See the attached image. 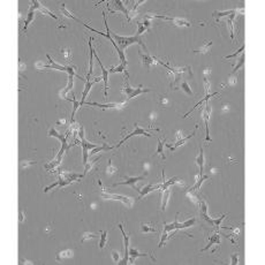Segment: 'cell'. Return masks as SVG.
<instances>
[{"instance_id": "obj_1", "label": "cell", "mask_w": 265, "mask_h": 265, "mask_svg": "<svg viewBox=\"0 0 265 265\" xmlns=\"http://www.w3.org/2000/svg\"><path fill=\"white\" fill-rule=\"evenodd\" d=\"M110 33L113 35V37H114V39H115V44H117V46H118L121 51H125V50L131 44H139V45H142L143 49L147 50L144 43L142 42V38L139 36H136V35H135V36H119L117 33H113L112 31H110Z\"/></svg>"}, {"instance_id": "obj_2", "label": "cell", "mask_w": 265, "mask_h": 265, "mask_svg": "<svg viewBox=\"0 0 265 265\" xmlns=\"http://www.w3.org/2000/svg\"><path fill=\"white\" fill-rule=\"evenodd\" d=\"M102 196H103V198H105V200H117V201H120V202H122V203L127 204L128 206H131V205L134 204V201L131 200L130 197H127V196L115 195V194H110V192H102Z\"/></svg>"}, {"instance_id": "obj_3", "label": "cell", "mask_w": 265, "mask_h": 265, "mask_svg": "<svg viewBox=\"0 0 265 265\" xmlns=\"http://www.w3.org/2000/svg\"><path fill=\"white\" fill-rule=\"evenodd\" d=\"M119 228L121 229V233H122V236H123V243H125V257L121 262H119L120 264L126 265L129 261V241H130V237L127 235L125 231H123L122 224H119Z\"/></svg>"}, {"instance_id": "obj_4", "label": "cell", "mask_w": 265, "mask_h": 265, "mask_svg": "<svg viewBox=\"0 0 265 265\" xmlns=\"http://www.w3.org/2000/svg\"><path fill=\"white\" fill-rule=\"evenodd\" d=\"M125 181H122V182H118V183H114L113 184V187H117V186H122V184H125V186H129V187L131 188H134L135 190H137V192H139V189L137 187H136V182L137 181H142L143 179H144V176H131V178H129V176H125Z\"/></svg>"}, {"instance_id": "obj_5", "label": "cell", "mask_w": 265, "mask_h": 265, "mask_svg": "<svg viewBox=\"0 0 265 265\" xmlns=\"http://www.w3.org/2000/svg\"><path fill=\"white\" fill-rule=\"evenodd\" d=\"M137 135H144V136H147V137H150V136H151L149 133H147V130H145V129H143V128L139 127V125H137V123H135V130L133 131V133H130L129 135H127L125 139H122V141H121V142H119V144L117 145V147H118V148L121 147L123 143L126 142L127 139H131L133 136H137Z\"/></svg>"}, {"instance_id": "obj_6", "label": "cell", "mask_w": 265, "mask_h": 265, "mask_svg": "<svg viewBox=\"0 0 265 265\" xmlns=\"http://www.w3.org/2000/svg\"><path fill=\"white\" fill-rule=\"evenodd\" d=\"M210 113H211V106L208 102L205 103V108L203 112V118L204 122H205V127H206V137H205V142H212V139H210V133H209V118H210Z\"/></svg>"}, {"instance_id": "obj_7", "label": "cell", "mask_w": 265, "mask_h": 265, "mask_svg": "<svg viewBox=\"0 0 265 265\" xmlns=\"http://www.w3.org/2000/svg\"><path fill=\"white\" fill-rule=\"evenodd\" d=\"M95 57H96V60H97V62L99 64V66H100V68H102V72H103V81H104V84H105V97H107V89H108V70L105 69V67L103 66L102 61L99 60V58H98L97 55V53H96V51H95Z\"/></svg>"}, {"instance_id": "obj_8", "label": "cell", "mask_w": 265, "mask_h": 265, "mask_svg": "<svg viewBox=\"0 0 265 265\" xmlns=\"http://www.w3.org/2000/svg\"><path fill=\"white\" fill-rule=\"evenodd\" d=\"M200 212H201V216L203 217L204 220H206V223H209L210 225H214V221L212 220L211 218L209 217V214H208V205H206V203H205L203 200L200 201Z\"/></svg>"}, {"instance_id": "obj_9", "label": "cell", "mask_w": 265, "mask_h": 265, "mask_svg": "<svg viewBox=\"0 0 265 265\" xmlns=\"http://www.w3.org/2000/svg\"><path fill=\"white\" fill-rule=\"evenodd\" d=\"M152 17H158V19H163V20H167V21H173L174 24L179 25V27H190V22H188L186 20H182V19H175V17H168V16H164V15H155Z\"/></svg>"}, {"instance_id": "obj_10", "label": "cell", "mask_w": 265, "mask_h": 265, "mask_svg": "<svg viewBox=\"0 0 265 265\" xmlns=\"http://www.w3.org/2000/svg\"><path fill=\"white\" fill-rule=\"evenodd\" d=\"M84 105L95 106V107H99V108H103V110H105V108H121L122 106L126 105V103H123V104H113V103H111V104H99V103H84Z\"/></svg>"}, {"instance_id": "obj_11", "label": "cell", "mask_w": 265, "mask_h": 265, "mask_svg": "<svg viewBox=\"0 0 265 265\" xmlns=\"http://www.w3.org/2000/svg\"><path fill=\"white\" fill-rule=\"evenodd\" d=\"M46 58L49 59L50 66L44 65V68H53V69H58V70H61V72H66V73H67L68 66H61V65H59V64H57V62L53 60L52 58L50 57V54H46Z\"/></svg>"}, {"instance_id": "obj_12", "label": "cell", "mask_w": 265, "mask_h": 265, "mask_svg": "<svg viewBox=\"0 0 265 265\" xmlns=\"http://www.w3.org/2000/svg\"><path fill=\"white\" fill-rule=\"evenodd\" d=\"M92 38L90 37L89 38V49H90V61H89V73H88V76L86 77H90L91 74L94 72V57H95V50L92 47Z\"/></svg>"}, {"instance_id": "obj_13", "label": "cell", "mask_w": 265, "mask_h": 265, "mask_svg": "<svg viewBox=\"0 0 265 265\" xmlns=\"http://www.w3.org/2000/svg\"><path fill=\"white\" fill-rule=\"evenodd\" d=\"M95 84V82L90 81V77H86V88H84V91H83V94H82V98H81V102H80V105H84V100H86V96L89 94L90 89H91V86Z\"/></svg>"}, {"instance_id": "obj_14", "label": "cell", "mask_w": 265, "mask_h": 265, "mask_svg": "<svg viewBox=\"0 0 265 265\" xmlns=\"http://www.w3.org/2000/svg\"><path fill=\"white\" fill-rule=\"evenodd\" d=\"M142 256H149V255H148V254H144V253H139V250H136L135 248L129 249V262H130L131 264H134L135 259H136L137 257H142Z\"/></svg>"}, {"instance_id": "obj_15", "label": "cell", "mask_w": 265, "mask_h": 265, "mask_svg": "<svg viewBox=\"0 0 265 265\" xmlns=\"http://www.w3.org/2000/svg\"><path fill=\"white\" fill-rule=\"evenodd\" d=\"M114 11H120V12H122L123 14L127 16V20L129 21V11L123 6L122 1H120V0H115L114 1Z\"/></svg>"}, {"instance_id": "obj_16", "label": "cell", "mask_w": 265, "mask_h": 265, "mask_svg": "<svg viewBox=\"0 0 265 265\" xmlns=\"http://www.w3.org/2000/svg\"><path fill=\"white\" fill-rule=\"evenodd\" d=\"M159 188H160V184H157V186H153V184H148V186H145V187L143 188L142 190L139 192V198H142L143 196L148 195L149 192H153V190H157V189H159Z\"/></svg>"}, {"instance_id": "obj_17", "label": "cell", "mask_w": 265, "mask_h": 265, "mask_svg": "<svg viewBox=\"0 0 265 265\" xmlns=\"http://www.w3.org/2000/svg\"><path fill=\"white\" fill-rule=\"evenodd\" d=\"M170 195H171V189L167 188L163 192V200H161V211H165L166 210V206H167V203L170 201Z\"/></svg>"}, {"instance_id": "obj_18", "label": "cell", "mask_w": 265, "mask_h": 265, "mask_svg": "<svg viewBox=\"0 0 265 265\" xmlns=\"http://www.w3.org/2000/svg\"><path fill=\"white\" fill-rule=\"evenodd\" d=\"M194 135H195V131H194V133H192V134H190V135H188V136H186V137H183V139H179L178 142H175V144H174V145H170V144H167L168 149H170V150H171V151H175V150H176V148L180 147V145H182V144H183V143L186 142V141H188V139H190V137H192Z\"/></svg>"}, {"instance_id": "obj_19", "label": "cell", "mask_w": 265, "mask_h": 265, "mask_svg": "<svg viewBox=\"0 0 265 265\" xmlns=\"http://www.w3.org/2000/svg\"><path fill=\"white\" fill-rule=\"evenodd\" d=\"M196 163L197 165L200 166V176L203 175V170H204V151L203 149H201L200 150V155L196 159Z\"/></svg>"}, {"instance_id": "obj_20", "label": "cell", "mask_w": 265, "mask_h": 265, "mask_svg": "<svg viewBox=\"0 0 265 265\" xmlns=\"http://www.w3.org/2000/svg\"><path fill=\"white\" fill-rule=\"evenodd\" d=\"M216 243L217 245H219V243H220V236H219V234H218V233H217V234H213V235L210 237V240H209V245H206L205 248L202 249V251H205L206 249H209L211 245H216Z\"/></svg>"}, {"instance_id": "obj_21", "label": "cell", "mask_w": 265, "mask_h": 265, "mask_svg": "<svg viewBox=\"0 0 265 265\" xmlns=\"http://www.w3.org/2000/svg\"><path fill=\"white\" fill-rule=\"evenodd\" d=\"M150 91H151L150 89H143V86H139V88H135L134 91L131 92V95L128 98H127V99L135 98L136 96H139V95H141V94H148V92H150Z\"/></svg>"}, {"instance_id": "obj_22", "label": "cell", "mask_w": 265, "mask_h": 265, "mask_svg": "<svg viewBox=\"0 0 265 265\" xmlns=\"http://www.w3.org/2000/svg\"><path fill=\"white\" fill-rule=\"evenodd\" d=\"M73 257V251L70 249H65L61 251H58L57 259H65V258H70Z\"/></svg>"}, {"instance_id": "obj_23", "label": "cell", "mask_w": 265, "mask_h": 265, "mask_svg": "<svg viewBox=\"0 0 265 265\" xmlns=\"http://www.w3.org/2000/svg\"><path fill=\"white\" fill-rule=\"evenodd\" d=\"M196 223V219L195 218H192V219H189V220L187 221H184V223H178L176 224V231L178 229H182V228H188V227H192V225L195 224Z\"/></svg>"}, {"instance_id": "obj_24", "label": "cell", "mask_w": 265, "mask_h": 265, "mask_svg": "<svg viewBox=\"0 0 265 265\" xmlns=\"http://www.w3.org/2000/svg\"><path fill=\"white\" fill-rule=\"evenodd\" d=\"M141 232L143 233H156L157 228L152 224H141Z\"/></svg>"}, {"instance_id": "obj_25", "label": "cell", "mask_w": 265, "mask_h": 265, "mask_svg": "<svg viewBox=\"0 0 265 265\" xmlns=\"http://www.w3.org/2000/svg\"><path fill=\"white\" fill-rule=\"evenodd\" d=\"M141 58H142L143 65L147 66V67H150L151 65L156 64V60L153 59V57H150V55H145V54H141Z\"/></svg>"}, {"instance_id": "obj_26", "label": "cell", "mask_w": 265, "mask_h": 265, "mask_svg": "<svg viewBox=\"0 0 265 265\" xmlns=\"http://www.w3.org/2000/svg\"><path fill=\"white\" fill-rule=\"evenodd\" d=\"M72 96H73V99H72V102H73V113H72V117H70V123H74V117H75V114H76V110H77L78 107H80V102H77L76 100V98H75V96H74V92L72 94Z\"/></svg>"}, {"instance_id": "obj_27", "label": "cell", "mask_w": 265, "mask_h": 265, "mask_svg": "<svg viewBox=\"0 0 265 265\" xmlns=\"http://www.w3.org/2000/svg\"><path fill=\"white\" fill-rule=\"evenodd\" d=\"M216 95H218V92H216V94H213V95H206V96H205V97H204V98H203V99H201L200 102L197 103V104H196V105H195V106H194V107H192V110H190V111H189V112H188L187 114H184V117H183V118H187L188 115L190 114V113H192V111L195 110L196 107H198V106H200V105H201V104H202V103H204V102H208V100H209V99H210V98H211V97H212V96H216Z\"/></svg>"}, {"instance_id": "obj_28", "label": "cell", "mask_w": 265, "mask_h": 265, "mask_svg": "<svg viewBox=\"0 0 265 265\" xmlns=\"http://www.w3.org/2000/svg\"><path fill=\"white\" fill-rule=\"evenodd\" d=\"M211 46H212V42H208V43L205 42V43H204V45L202 46V47H201V49L195 50L194 52H195V53H203V54H206V53L210 52V49H211Z\"/></svg>"}, {"instance_id": "obj_29", "label": "cell", "mask_w": 265, "mask_h": 265, "mask_svg": "<svg viewBox=\"0 0 265 265\" xmlns=\"http://www.w3.org/2000/svg\"><path fill=\"white\" fill-rule=\"evenodd\" d=\"M47 135H49L50 137H55V139H58L59 141H61V139L66 136V134L65 135L60 134V133H59V131H58L55 128H50V130H49V133H47Z\"/></svg>"}, {"instance_id": "obj_30", "label": "cell", "mask_w": 265, "mask_h": 265, "mask_svg": "<svg viewBox=\"0 0 265 265\" xmlns=\"http://www.w3.org/2000/svg\"><path fill=\"white\" fill-rule=\"evenodd\" d=\"M60 163H61V159H54V160H53V161H50V163H47V164H45L44 165V168L45 170H53V168H55V167H58V166H59V165H60Z\"/></svg>"}, {"instance_id": "obj_31", "label": "cell", "mask_w": 265, "mask_h": 265, "mask_svg": "<svg viewBox=\"0 0 265 265\" xmlns=\"http://www.w3.org/2000/svg\"><path fill=\"white\" fill-rule=\"evenodd\" d=\"M209 179V176L208 175H202L200 176V179H197L196 180V183L194 184V187L192 188V189H189V190H198L201 188V186H202V183H203L205 180H208Z\"/></svg>"}, {"instance_id": "obj_32", "label": "cell", "mask_w": 265, "mask_h": 265, "mask_svg": "<svg viewBox=\"0 0 265 265\" xmlns=\"http://www.w3.org/2000/svg\"><path fill=\"white\" fill-rule=\"evenodd\" d=\"M233 13H235V11H225V12H219V11H214L213 12V17L214 19H219V17H223V16H228V15H231V14H233Z\"/></svg>"}, {"instance_id": "obj_33", "label": "cell", "mask_w": 265, "mask_h": 265, "mask_svg": "<svg viewBox=\"0 0 265 265\" xmlns=\"http://www.w3.org/2000/svg\"><path fill=\"white\" fill-rule=\"evenodd\" d=\"M234 17H235V13H233V14H231L228 17V20H227V23H228L229 25V33H231V39L232 41H234V28H233V20H234Z\"/></svg>"}, {"instance_id": "obj_34", "label": "cell", "mask_w": 265, "mask_h": 265, "mask_svg": "<svg viewBox=\"0 0 265 265\" xmlns=\"http://www.w3.org/2000/svg\"><path fill=\"white\" fill-rule=\"evenodd\" d=\"M165 142H166V139H164L163 141H160V139H159V141H158V148H157V152H156L157 155H160V156H161V158H163L164 160L166 159V157H165V155H164V151H163L164 144H165Z\"/></svg>"}, {"instance_id": "obj_35", "label": "cell", "mask_w": 265, "mask_h": 265, "mask_svg": "<svg viewBox=\"0 0 265 265\" xmlns=\"http://www.w3.org/2000/svg\"><path fill=\"white\" fill-rule=\"evenodd\" d=\"M33 16H35V11H33V9H30L28 13V16H27V19H25V22H24V28H23V30L24 31H27V28H28V25L31 23V21L33 20Z\"/></svg>"}, {"instance_id": "obj_36", "label": "cell", "mask_w": 265, "mask_h": 265, "mask_svg": "<svg viewBox=\"0 0 265 265\" xmlns=\"http://www.w3.org/2000/svg\"><path fill=\"white\" fill-rule=\"evenodd\" d=\"M60 9H61V13L64 14V15H65L66 17H68V19H72V20H75V21H78V20H77V17H75V16L73 15V14H72V13H70L69 11H68V9H66L65 4H62V5H61Z\"/></svg>"}, {"instance_id": "obj_37", "label": "cell", "mask_w": 265, "mask_h": 265, "mask_svg": "<svg viewBox=\"0 0 265 265\" xmlns=\"http://www.w3.org/2000/svg\"><path fill=\"white\" fill-rule=\"evenodd\" d=\"M113 148L112 147H108L106 143H104L102 147H99V148H95V149H92V151H91V155H95V153H97V152H99V151H110L112 150Z\"/></svg>"}, {"instance_id": "obj_38", "label": "cell", "mask_w": 265, "mask_h": 265, "mask_svg": "<svg viewBox=\"0 0 265 265\" xmlns=\"http://www.w3.org/2000/svg\"><path fill=\"white\" fill-rule=\"evenodd\" d=\"M243 64H245V53H243V54H242V55H241V57L239 58V60H237L236 66L234 67V69H233V72H232V75H234V74L236 73L237 70L240 69L241 67L243 66Z\"/></svg>"}, {"instance_id": "obj_39", "label": "cell", "mask_w": 265, "mask_h": 265, "mask_svg": "<svg viewBox=\"0 0 265 265\" xmlns=\"http://www.w3.org/2000/svg\"><path fill=\"white\" fill-rule=\"evenodd\" d=\"M181 89L183 90V91H184V92H186L187 95H189V96H192V95H194L192 90L190 89V86L188 84V82L183 81L182 83H181Z\"/></svg>"}, {"instance_id": "obj_40", "label": "cell", "mask_w": 265, "mask_h": 265, "mask_svg": "<svg viewBox=\"0 0 265 265\" xmlns=\"http://www.w3.org/2000/svg\"><path fill=\"white\" fill-rule=\"evenodd\" d=\"M125 70H126V66L123 65V64H120L118 67H112L108 70V73H123Z\"/></svg>"}, {"instance_id": "obj_41", "label": "cell", "mask_w": 265, "mask_h": 265, "mask_svg": "<svg viewBox=\"0 0 265 265\" xmlns=\"http://www.w3.org/2000/svg\"><path fill=\"white\" fill-rule=\"evenodd\" d=\"M106 241H107V232H102V235H100V242H99V248L103 249L106 245Z\"/></svg>"}, {"instance_id": "obj_42", "label": "cell", "mask_w": 265, "mask_h": 265, "mask_svg": "<svg viewBox=\"0 0 265 265\" xmlns=\"http://www.w3.org/2000/svg\"><path fill=\"white\" fill-rule=\"evenodd\" d=\"M38 11H41L42 13H44V14H46V15H50V16H52L53 19H54V20H58V17L55 16V15H54V14H53V13L51 12V11H49V9L46 8V7H44V6H43L42 4H41V7H39V9H38Z\"/></svg>"}, {"instance_id": "obj_43", "label": "cell", "mask_w": 265, "mask_h": 265, "mask_svg": "<svg viewBox=\"0 0 265 265\" xmlns=\"http://www.w3.org/2000/svg\"><path fill=\"white\" fill-rule=\"evenodd\" d=\"M158 103H159V106H160V107H167V106L170 105V100H168L165 96H160Z\"/></svg>"}, {"instance_id": "obj_44", "label": "cell", "mask_w": 265, "mask_h": 265, "mask_svg": "<svg viewBox=\"0 0 265 265\" xmlns=\"http://www.w3.org/2000/svg\"><path fill=\"white\" fill-rule=\"evenodd\" d=\"M90 239H98V235L97 234H92V233H84L81 239V242H84V241L90 240Z\"/></svg>"}, {"instance_id": "obj_45", "label": "cell", "mask_w": 265, "mask_h": 265, "mask_svg": "<svg viewBox=\"0 0 265 265\" xmlns=\"http://www.w3.org/2000/svg\"><path fill=\"white\" fill-rule=\"evenodd\" d=\"M137 27H139V30H137V33H136V36H141L142 33H144L145 31H148L147 28L143 25L142 22H137Z\"/></svg>"}, {"instance_id": "obj_46", "label": "cell", "mask_w": 265, "mask_h": 265, "mask_svg": "<svg viewBox=\"0 0 265 265\" xmlns=\"http://www.w3.org/2000/svg\"><path fill=\"white\" fill-rule=\"evenodd\" d=\"M60 52H61V54L64 55L65 60H70V59H72V54H70L69 49H62Z\"/></svg>"}, {"instance_id": "obj_47", "label": "cell", "mask_w": 265, "mask_h": 265, "mask_svg": "<svg viewBox=\"0 0 265 265\" xmlns=\"http://www.w3.org/2000/svg\"><path fill=\"white\" fill-rule=\"evenodd\" d=\"M115 172H117V168L113 167V166H112V161L108 160V165H107V168H106V173H107V174H114Z\"/></svg>"}, {"instance_id": "obj_48", "label": "cell", "mask_w": 265, "mask_h": 265, "mask_svg": "<svg viewBox=\"0 0 265 265\" xmlns=\"http://www.w3.org/2000/svg\"><path fill=\"white\" fill-rule=\"evenodd\" d=\"M243 51H245V44L242 45V46H241L240 49L237 50L236 52H234V53H232V54H229V55H227V57H225L224 59H229V58H234V57H236V55H237V54H239V53L243 52Z\"/></svg>"}, {"instance_id": "obj_49", "label": "cell", "mask_w": 265, "mask_h": 265, "mask_svg": "<svg viewBox=\"0 0 265 265\" xmlns=\"http://www.w3.org/2000/svg\"><path fill=\"white\" fill-rule=\"evenodd\" d=\"M112 258H113L114 263H119V261H120V255H119V253L117 250H113V251H112Z\"/></svg>"}, {"instance_id": "obj_50", "label": "cell", "mask_w": 265, "mask_h": 265, "mask_svg": "<svg viewBox=\"0 0 265 265\" xmlns=\"http://www.w3.org/2000/svg\"><path fill=\"white\" fill-rule=\"evenodd\" d=\"M86 167H84V175H86L88 173H89L90 171H91V168H92V166H94V163H86V165H84Z\"/></svg>"}, {"instance_id": "obj_51", "label": "cell", "mask_w": 265, "mask_h": 265, "mask_svg": "<svg viewBox=\"0 0 265 265\" xmlns=\"http://www.w3.org/2000/svg\"><path fill=\"white\" fill-rule=\"evenodd\" d=\"M149 119H150V123L151 125H153L156 121V119H157V114H156L155 112H152V113H150V117H149Z\"/></svg>"}, {"instance_id": "obj_52", "label": "cell", "mask_w": 265, "mask_h": 265, "mask_svg": "<svg viewBox=\"0 0 265 265\" xmlns=\"http://www.w3.org/2000/svg\"><path fill=\"white\" fill-rule=\"evenodd\" d=\"M210 72H211V68L210 67H205L203 70L204 74V78H209V75H210Z\"/></svg>"}, {"instance_id": "obj_53", "label": "cell", "mask_w": 265, "mask_h": 265, "mask_svg": "<svg viewBox=\"0 0 265 265\" xmlns=\"http://www.w3.org/2000/svg\"><path fill=\"white\" fill-rule=\"evenodd\" d=\"M86 148H88V150H92V149H95V148H97V147H98L97 144L90 143V142H88V141H86Z\"/></svg>"}, {"instance_id": "obj_54", "label": "cell", "mask_w": 265, "mask_h": 265, "mask_svg": "<svg viewBox=\"0 0 265 265\" xmlns=\"http://www.w3.org/2000/svg\"><path fill=\"white\" fill-rule=\"evenodd\" d=\"M237 263H239V255H237V254H234L232 256V264L236 265Z\"/></svg>"}, {"instance_id": "obj_55", "label": "cell", "mask_w": 265, "mask_h": 265, "mask_svg": "<svg viewBox=\"0 0 265 265\" xmlns=\"http://www.w3.org/2000/svg\"><path fill=\"white\" fill-rule=\"evenodd\" d=\"M225 217H226V214H223V216L220 217V218H218V219H214V225H217V226H219V225L221 224V221H223V219H224Z\"/></svg>"}, {"instance_id": "obj_56", "label": "cell", "mask_w": 265, "mask_h": 265, "mask_svg": "<svg viewBox=\"0 0 265 265\" xmlns=\"http://www.w3.org/2000/svg\"><path fill=\"white\" fill-rule=\"evenodd\" d=\"M235 82H236V76H235V75H234V76H231V77H229V81H228V84L229 86H232V84H234V83H235Z\"/></svg>"}, {"instance_id": "obj_57", "label": "cell", "mask_w": 265, "mask_h": 265, "mask_svg": "<svg viewBox=\"0 0 265 265\" xmlns=\"http://www.w3.org/2000/svg\"><path fill=\"white\" fill-rule=\"evenodd\" d=\"M67 122V118H62V119H59L57 121L58 125H65V123Z\"/></svg>"}, {"instance_id": "obj_58", "label": "cell", "mask_w": 265, "mask_h": 265, "mask_svg": "<svg viewBox=\"0 0 265 265\" xmlns=\"http://www.w3.org/2000/svg\"><path fill=\"white\" fill-rule=\"evenodd\" d=\"M19 220H20V221L24 220V212H23V211H20V218H19Z\"/></svg>"}, {"instance_id": "obj_59", "label": "cell", "mask_w": 265, "mask_h": 265, "mask_svg": "<svg viewBox=\"0 0 265 265\" xmlns=\"http://www.w3.org/2000/svg\"><path fill=\"white\" fill-rule=\"evenodd\" d=\"M228 159V160H227V164H231V165H232V164H236V161H235V159H233V158H227Z\"/></svg>"}, {"instance_id": "obj_60", "label": "cell", "mask_w": 265, "mask_h": 265, "mask_svg": "<svg viewBox=\"0 0 265 265\" xmlns=\"http://www.w3.org/2000/svg\"><path fill=\"white\" fill-rule=\"evenodd\" d=\"M210 172H211V173H213V174H214V173H219V171H218V168H214V167H211L210 168Z\"/></svg>"}, {"instance_id": "obj_61", "label": "cell", "mask_w": 265, "mask_h": 265, "mask_svg": "<svg viewBox=\"0 0 265 265\" xmlns=\"http://www.w3.org/2000/svg\"><path fill=\"white\" fill-rule=\"evenodd\" d=\"M227 228H229V227H227ZM229 229H233V231H234V228H229ZM239 233H240V228H239V227H237V228L235 229V235H237V234H239Z\"/></svg>"}]
</instances>
